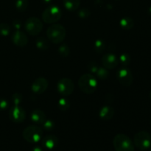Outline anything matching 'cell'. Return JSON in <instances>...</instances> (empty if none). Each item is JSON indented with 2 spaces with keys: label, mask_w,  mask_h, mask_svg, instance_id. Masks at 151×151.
<instances>
[{
  "label": "cell",
  "mask_w": 151,
  "mask_h": 151,
  "mask_svg": "<svg viewBox=\"0 0 151 151\" xmlns=\"http://www.w3.org/2000/svg\"><path fill=\"white\" fill-rule=\"evenodd\" d=\"M47 35L48 40L55 44H60L65 39L66 35V29L59 24H54L49 27L47 29Z\"/></svg>",
  "instance_id": "cell-1"
},
{
  "label": "cell",
  "mask_w": 151,
  "mask_h": 151,
  "mask_svg": "<svg viewBox=\"0 0 151 151\" xmlns=\"http://www.w3.org/2000/svg\"><path fill=\"white\" fill-rule=\"evenodd\" d=\"M78 86L85 94H92L97 90L98 82L91 74H84L78 80Z\"/></svg>",
  "instance_id": "cell-2"
},
{
  "label": "cell",
  "mask_w": 151,
  "mask_h": 151,
  "mask_svg": "<svg viewBox=\"0 0 151 151\" xmlns=\"http://www.w3.org/2000/svg\"><path fill=\"white\" fill-rule=\"evenodd\" d=\"M113 145L116 151H134V142L125 134H116L114 138Z\"/></svg>",
  "instance_id": "cell-3"
},
{
  "label": "cell",
  "mask_w": 151,
  "mask_h": 151,
  "mask_svg": "<svg viewBox=\"0 0 151 151\" xmlns=\"http://www.w3.org/2000/svg\"><path fill=\"white\" fill-rule=\"evenodd\" d=\"M22 136L27 142L31 144L38 143L42 138L43 130L37 125H29L24 130Z\"/></svg>",
  "instance_id": "cell-4"
},
{
  "label": "cell",
  "mask_w": 151,
  "mask_h": 151,
  "mask_svg": "<svg viewBox=\"0 0 151 151\" xmlns=\"http://www.w3.org/2000/svg\"><path fill=\"white\" fill-rule=\"evenodd\" d=\"M62 16V11L60 7L56 5L49 6L42 13V19L45 23L53 24L58 22Z\"/></svg>",
  "instance_id": "cell-5"
},
{
  "label": "cell",
  "mask_w": 151,
  "mask_h": 151,
  "mask_svg": "<svg viewBox=\"0 0 151 151\" xmlns=\"http://www.w3.org/2000/svg\"><path fill=\"white\" fill-rule=\"evenodd\" d=\"M134 144L140 150H146L151 146V137L148 132L142 131L134 136Z\"/></svg>",
  "instance_id": "cell-6"
},
{
  "label": "cell",
  "mask_w": 151,
  "mask_h": 151,
  "mask_svg": "<svg viewBox=\"0 0 151 151\" xmlns=\"http://www.w3.org/2000/svg\"><path fill=\"white\" fill-rule=\"evenodd\" d=\"M43 22L37 17H29L25 22L24 28L28 34L32 36L38 35L42 31Z\"/></svg>",
  "instance_id": "cell-7"
},
{
  "label": "cell",
  "mask_w": 151,
  "mask_h": 151,
  "mask_svg": "<svg viewBox=\"0 0 151 151\" xmlns=\"http://www.w3.org/2000/svg\"><path fill=\"white\" fill-rule=\"evenodd\" d=\"M75 86L73 81L69 78H62L59 80L57 83V91L60 95L67 97L73 92Z\"/></svg>",
  "instance_id": "cell-8"
},
{
  "label": "cell",
  "mask_w": 151,
  "mask_h": 151,
  "mask_svg": "<svg viewBox=\"0 0 151 151\" xmlns=\"http://www.w3.org/2000/svg\"><path fill=\"white\" fill-rule=\"evenodd\" d=\"M116 78L121 85L125 87H128L132 84L134 77L129 69L122 67L119 69L116 72Z\"/></svg>",
  "instance_id": "cell-9"
},
{
  "label": "cell",
  "mask_w": 151,
  "mask_h": 151,
  "mask_svg": "<svg viewBox=\"0 0 151 151\" xmlns=\"http://www.w3.org/2000/svg\"><path fill=\"white\" fill-rule=\"evenodd\" d=\"M10 120L16 123H21L26 119V111L19 106H13L9 111Z\"/></svg>",
  "instance_id": "cell-10"
},
{
  "label": "cell",
  "mask_w": 151,
  "mask_h": 151,
  "mask_svg": "<svg viewBox=\"0 0 151 151\" xmlns=\"http://www.w3.org/2000/svg\"><path fill=\"white\" fill-rule=\"evenodd\" d=\"M102 63L103 67L107 69H114L119 63L117 57L113 53H106L102 58Z\"/></svg>",
  "instance_id": "cell-11"
},
{
  "label": "cell",
  "mask_w": 151,
  "mask_h": 151,
  "mask_svg": "<svg viewBox=\"0 0 151 151\" xmlns=\"http://www.w3.org/2000/svg\"><path fill=\"white\" fill-rule=\"evenodd\" d=\"M48 86L49 82L46 78H38L32 83L31 89L35 94H42L47 89Z\"/></svg>",
  "instance_id": "cell-12"
},
{
  "label": "cell",
  "mask_w": 151,
  "mask_h": 151,
  "mask_svg": "<svg viewBox=\"0 0 151 151\" xmlns=\"http://www.w3.org/2000/svg\"><path fill=\"white\" fill-rule=\"evenodd\" d=\"M12 42L16 46L23 47L27 44L28 38L26 34L21 30H16L11 36Z\"/></svg>",
  "instance_id": "cell-13"
},
{
  "label": "cell",
  "mask_w": 151,
  "mask_h": 151,
  "mask_svg": "<svg viewBox=\"0 0 151 151\" xmlns=\"http://www.w3.org/2000/svg\"><path fill=\"white\" fill-rule=\"evenodd\" d=\"M42 145L45 148L52 150L58 145V139L55 135H48L43 139Z\"/></svg>",
  "instance_id": "cell-14"
},
{
  "label": "cell",
  "mask_w": 151,
  "mask_h": 151,
  "mask_svg": "<svg viewBox=\"0 0 151 151\" xmlns=\"http://www.w3.org/2000/svg\"><path fill=\"white\" fill-rule=\"evenodd\" d=\"M114 115V109L110 106H104L99 111V116L103 120H110Z\"/></svg>",
  "instance_id": "cell-15"
},
{
  "label": "cell",
  "mask_w": 151,
  "mask_h": 151,
  "mask_svg": "<svg viewBox=\"0 0 151 151\" xmlns=\"http://www.w3.org/2000/svg\"><path fill=\"white\" fill-rule=\"evenodd\" d=\"M31 120L36 124H43L46 121V114L41 109H35L31 114Z\"/></svg>",
  "instance_id": "cell-16"
},
{
  "label": "cell",
  "mask_w": 151,
  "mask_h": 151,
  "mask_svg": "<svg viewBox=\"0 0 151 151\" xmlns=\"http://www.w3.org/2000/svg\"><path fill=\"white\" fill-rule=\"evenodd\" d=\"M63 4L68 11L73 12L78 10L80 7V0H63Z\"/></svg>",
  "instance_id": "cell-17"
},
{
  "label": "cell",
  "mask_w": 151,
  "mask_h": 151,
  "mask_svg": "<svg viewBox=\"0 0 151 151\" xmlns=\"http://www.w3.org/2000/svg\"><path fill=\"white\" fill-rule=\"evenodd\" d=\"M35 46L38 50H47L50 48V41L44 37H40V38H37L35 41Z\"/></svg>",
  "instance_id": "cell-18"
},
{
  "label": "cell",
  "mask_w": 151,
  "mask_h": 151,
  "mask_svg": "<svg viewBox=\"0 0 151 151\" xmlns=\"http://www.w3.org/2000/svg\"><path fill=\"white\" fill-rule=\"evenodd\" d=\"M119 25L123 29H132L134 25V22L131 18L124 17L119 22Z\"/></svg>",
  "instance_id": "cell-19"
},
{
  "label": "cell",
  "mask_w": 151,
  "mask_h": 151,
  "mask_svg": "<svg viewBox=\"0 0 151 151\" xmlns=\"http://www.w3.org/2000/svg\"><path fill=\"white\" fill-rule=\"evenodd\" d=\"M106 49V42L103 39H97L94 41V50L96 52L102 53Z\"/></svg>",
  "instance_id": "cell-20"
},
{
  "label": "cell",
  "mask_w": 151,
  "mask_h": 151,
  "mask_svg": "<svg viewBox=\"0 0 151 151\" xmlns=\"http://www.w3.org/2000/svg\"><path fill=\"white\" fill-rule=\"evenodd\" d=\"M58 106L60 110L66 111L70 108V101L67 98H60L58 102Z\"/></svg>",
  "instance_id": "cell-21"
},
{
  "label": "cell",
  "mask_w": 151,
  "mask_h": 151,
  "mask_svg": "<svg viewBox=\"0 0 151 151\" xmlns=\"http://www.w3.org/2000/svg\"><path fill=\"white\" fill-rule=\"evenodd\" d=\"M28 7V0H16V8L20 13L24 12Z\"/></svg>",
  "instance_id": "cell-22"
},
{
  "label": "cell",
  "mask_w": 151,
  "mask_h": 151,
  "mask_svg": "<svg viewBox=\"0 0 151 151\" xmlns=\"http://www.w3.org/2000/svg\"><path fill=\"white\" fill-rule=\"evenodd\" d=\"M96 75L97 78L100 80H106L109 77V69H106L104 67H99L98 70H97Z\"/></svg>",
  "instance_id": "cell-23"
},
{
  "label": "cell",
  "mask_w": 151,
  "mask_h": 151,
  "mask_svg": "<svg viewBox=\"0 0 151 151\" xmlns=\"http://www.w3.org/2000/svg\"><path fill=\"white\" fill-rule=\"evenodd\" d=\"M11 32L10 26L7 23H0V35L7 36Z\"/></svg>",
  "instance_id": "cell-24"
},
{
  "label": "cell",
  "mask_w": 151,
  "mask_h": 151,
  "mask_svg": "<svg viewBox=\"0 0 151 151\" xmlns=\"http://www.w3.org/2000/svg\"><path fill=\"white\" fill-rule=\"evenodd\" d=\"M58 52L63 57H68L70 54V47L66 44H63L58 47Z\"/></svg>",
  "instance_id": "cell-25"
},
{
  "label": "cell",
  "mask_w": 151,
  "mask_h": 151,
  "mask_svg": "<svg viewBox=\"0 0 151 151\" xmlns=\"http://www.w3.org/2000/svg\"><path fill=\"white\" fill-rule=\"evenodd\" d=\"M119 62L123 67H127L131 63V56L128 53H122L119 56Z\"/></svg>",
  "instance_id": "cell-26"
},
{
  "label": "cell",
  "mask_w": 151,
  "mask_h": 151,
  "mask_svg": "<svg viewBox=\"0 0 151 151\" xmlns=\"http://www.w3.org/2000/svg\"><path fill=\"white\" fill-rule=\"evenodd\" d=\"M12 102L13 103V106H19L22 103L23 100V97L20 93H14L11 97Z\"/></svg>",
  "instance_id": "cell-27"
},
{
  "label": "cell",
  "mask_w": 151,
  "mask_h": 151,
  "mask_svg": "<svg viewBox=\"0 0 151 151\" xmlns=\"http://www.w3.org/2000/svg\"><path fill=\"white\" fill-rule=\"evenodd\" d=\"M99 67H100V66L97 65V63H96L95 61H90L89 63H88V65H87V68H88V71H89L91 74H94V75H96Z\"/></svg>",
  "instance_id": "cell-28"
},
{
  "label": "cell",
  "mask_w": 151,
  "mask_h": 151,
  "mask_svg": "<svg viewBox=\"0 0 151 151\" xmlns=\"http://www.w3.org/2000/svg\"><path fill=\"white\" fill-rule=\"evenodd\" d=\"M42 125L44 129L49 131L53 130L55 128V124L54 121L51 120V119H46V121Z\"/></svg>",
  "instance_id": "cell-29"
},
{
  "label": "cell",
  "mask_w": 151,
  "mask_h": 151,
  "mask_svg": "<svg viewBox=\"0 0 151 151\" xmlns=\"http://www.w3.org/2000/svg\"><path fill=\"white\" fill-rule=\"evenodd\" d=\"M78 16L81 19H86L90 16V11L87 8H82L78 12Z\"/></svg>",
  "instance_id": "cell-30"
},
{
  "label": "cell",
  "mask_w": 151,
  "mask_h": 151,
  "mask_svg": "<svg viewBox=\"0 0 151 151\" xmlns=\"http://www.w3.org/2000/svg\"><path fill=\"white\" fill-rule=\"evenodd\" d=\"M9 103L6 99L0 98V111H4L8 108Z\"/></svg>",
  "instance_id": "cell-31"
},
{
  "label": "cell",
  "mask_w": 151,
  "mask_h": 151,
  "mask_svg": "<svg viewBox=\"0 0 151 151\" xmlns=\"http://www.w3.org/2000/svg\"><path fill=\"white\" fill-rule=\"evenodd\" d=\"M22 22L19 19H16L13 22V27L16 29V30H20L21 27H22Z\"/></svg>",
  "instance_id": "cell-32"
},
{
  "label": "cell",
  "mask_w": 151,
  "mask_h": 151,
  "mask_svg": "<svg viewBox=\"0 0 151 151\" xmlns=\"http://www.w3.org/2000/svg\"><path fill=\"white\" fill-rule=\"evenodd\" d=\"M32 151H43V149L41 147H39V146H36V147L32 148Z\"/></svg>",
  "instance_id": "cell-33"
},
{
  "label": "cell",
  "mask_w": 151,
  "mask_h": 151,
  "mask_svg": "<svg viewBox=\"0 0 151 151\" xmlns=\"http://www.w3.org/2000/svg\"><path fill=\"white\" fill-rule=\"evenodd\" d=\"M42 1H44V3H50V2H51L52 0H42Z\"/></svg>",
  "instance_id": "cell-34"
},
{
  "label": "cell",
  "mask_w": 151,
  "mask_h": 151,
  "mask_svg": "<svg viewBox=\"0 0 151 151\" xmlns=\"http://www.w3.org/2000/svg\"><path fill=\"white\" fill-rule=\"evenodd\" d=\"M150 100H151V91H150Z\"/></svg>",
  "instance_id": "cell-35"
},
{
  "label": "cell",
  "mask_w": 151,
  "mask_h": 151,
  "mask_svg": "<svg viewBox=\"0 0 151 151\" xmlns=\"http://www.w3.org/2000/svg\"><path fill=\"white\" fill-rule=\"evenodd\" d=\"M150 151H151V149H150Z\"/></svg>",
  "instance_id": "cell-36"
},
{
  "label": "cell",
  "mask_w": 151,
  "mask_h": 151,
  "mask_svg": "<svg viewBox=\"0 0 151 151\" xmlns=\"http://www.w3.org/2000/svg\"><path fill=\"white\" fill-rule=\"evenodd\" d=\"M150 125H151V122H150Z\"/></svg>",
  "instance_id": "cell-37"
}]
</instances>
